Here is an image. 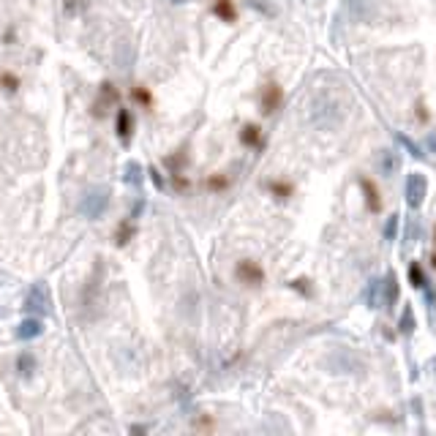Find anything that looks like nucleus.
<instances>
[{
  "label": "nucleus",
  "mask_w": 436,
  "mask_h": 436,
  "mask_svg": "<svg viewBox=\"0 0 436 436\" xmlns=\"http://www.w3.org/2000/svg\"><path fill=\"white\" fill-rule=\"evenodd\" d=\"M25 311H27V316H39V319L52 313V294H49V287H46L44 281H36V284L27 289Z\"/></svg>",
  "instance_id": "obj_1"
},
{
  "label": "nucleus",
  "mask_w": 436,
  "mask_h": 436,
  "mask_svg": "<svg viewBox=\"0 0 436 436\" xmlns=\"http://www.w3.org/2000/svg\"><path fill=\"white\" fill-rule=\"evenodd\" d=\"M109 208V191L101 186H93L87 188L82 194V199H80V213H82L85 218H90V221H96V218H101Z\"/></svg>",
  "instance_id": "obj_2"
},
{
  "label": "nucleus",
  "mask_w": 436,
  "mask_h": 436,
  "mask_svg": "<svg viewBox=\"0 0 436 436\" xmlns=\"http://www.w3.org/2000/svg\"><path fill=\"white\" fill-rule=\"evenodd\" d=\"M404 197H406V205L412 210H420L425 197H428V177L423 172H412L406 175V183H404Z\"/></svg>",
  "instance_id": "obj_3"
},
{
  "label": "nucleus",
  "mask_w": 436,
  "mask_h": 436,
  "mask_svg": "<svg viewBox=\"0 0 436 436\" xmlns=\"http://www.w3.org/2000/svg\"><path fill=\"white\" fill-rule=\"evenodd\" d=\"M235 275H237V278H240V284H246V287H262V284H265V270H262L256 262H251V259L237 262Z\"/></svg>",
  "instance_id": "obj_4"
},
{
  "label": "nucleus",
  "mask_w": 436,
  "mask_h": 436,
  "mask_svg": "<svg viewBox=\"0 0 436 436\" xmlns=\"http://www.w3.org/2000/svg\"><path fill=\"white\" fill-rule=\"evenodd\" d=\"M284 101V90H281V85L275 82H268L262 87V96H259V106H262V112L265 115H273L278 106Z\"/></svg>",
  "instance_id": "obj_5"
},
{
  "label": "nucleus",
  "mask_w": 436,
  "mask_h": 436,
  "mask_svg": "<svg viewBox=\"0 0 436 436\" xmlns=\"http://www.w3.org/2000/svg\"><path fill=\"white\" fill-rule=\"evenodd\" d=\"M401 297V284H398V275L395 270H387L382 278V309H393Z\"/></svg>",
  "instance_id": "obj_6"
},
{
  "label": "nucleus",
  "mask_w": 436,
  "mask_h": 436,
  "mask_svg": "<svg viewBox=\"0 0 436 436\" xmlns=\"http://www.w3.org/2000/svg\"><path fill=\"white\" fill-rule=\"evenodd\" d=\"M360 183V191H363V199H366V208L371 210V213H382L385 208V202H382V194H379V186H376L371 177H360L357 180Z\"/></svg>",
  "instance_id": "obj_7"
},
{
  "label": "nucleus",
  "mask_w": 436,
  "mask_h": 436,
  "mask_svg": "<svg viewBox=\"0 0 436 436\" xmlns=\"http://www.w3.org/2000/svg\"><path fill=\"white\" fill-rule=\"evenodd\" d=\"M42 332H44V322L39 316H25L20 325H17L14 335H17V341H33V338H39Z\"/></svg>",
  "instance_id": "obj_8"
},
{
  "label": "nucleus",
  "mask_w": 436,
  "mask_h": 436,
  "mask_svg": "<svg viewBox=\"0 0 436 436\" xmlns=\"http://www.w3.org/2000/svg\"><path fill=\"white\" fill-rule=\"evenodd\" d=\"M363 303L376 311V309H382V278H371L368 284H366V289H363Z\"/></svg>",
  "instance_id": "obj_9"
},
{
  "label": "nucleus",
  "mask_w": 436,
  "mask_h": 436,
  "mask_svg": "<svg viewBox=\"0 0 436 436\" xmlns=\"http://www.w3.org/2000/svg\"><path fill=\"white\" fill-rule=\"evenodd\" d=\"M145 180V169L139 161H125L123 166V183H128L131 188H139Z\"/></svg>",
  "instance_id": "obj_10"
},
{
  "label": "nucleus",
  "mask_w": 436,
  "mask_h": 436,
  "mask_svg": "<svg viewBox=\"0 0 436 436\" xmlns=\"http://www.w3.org/2000/svg\"><path fill=\"white\" fill-rule=\"evenodd\" d=\"M131 134H134V118H131V112L128 109H118V137H120L123 145L131 142Z\"/></svg>",
  "instance_id": "obj_11"
},
{
  "label": "nucleus",
  "mask_w": 436,
  "mask_h": 436,
  "mask_svg": "<svg viewBox=\"0 0 436 436\" xmlns=\"http://www.w3.org/2000/svg\"><path fill=\"white\" fill-rule=\"evenodd\" d=\"M213 14L224 22H235L237 20V8L232 0H213Z\"/></svg>",
  "instance_id": "obj_12"
},
{
  "label": "nucleus",
  "mask_w": 436,
  "mask_h": 436,
  "mask_svg": "<svg viewBox=\"0 0 436 436\" xmlns=\"http://www.w3.org/2000/svg\"><path fill=\"white\" fill-rule=\"evenodd\" d=\"M417 322H415V309L412 306H404L401 309V316H398V332L401 335H409V332H415Z\"/></svg>",
  "instance_id": "obj_13"
},
{
  "label": "nucleus",
  "mask_w": 436,
  "mask_h": 436,
  "mask_svg": "<svg viewBox=\"0 0 436 436\" xmlns=\"http://www.w3.org/2000/svg\"><path fill=\"white\" fill-rule=\"evenodd\" d=\"M240 142L246 147H262V131H259V125H243V131H240Z\"/></svg>",
  "instance_id": "obj_14"
},
{
  "label": "nucleus",
  "mask_w": 436,
  "mask_h": 436,
  "mask_svg": "<svg viewBox=\"0 0 436 436\" xmlns=\"http://www.w3.org/2000/svg\"><path fill=\"white\" fill-rule=\"evenodd\" d=\"M406 278H409V284L415 287V289H423L425 284H428V278H425V270H423V265L420 262H409V268H406Z\"/></svg>",
  "instance_id": "obj_15"
},
{
  "label": "nucleus",
  "mask_w": 436,
  "mask_h": 436,
  "mask_svg": "<svg viewBox=\"0 0 436 436\" xmlns=\"http://www.w3.org/2000/svg\"><path fill=\"white\" fill-rule=\"evenodd\" d=\"M395 139H398V145L404 147L409 156H415L417 161H423V158H425V150H423V145H417L415 139H409L406 134H401V131H398V134H395Z\"/></svg>",
  "instance_id": "obj_16"
},
{
  "label": "nucleus",
  "mask_w": 436,
  "mask_h": 436,
  "mask_svg": "<svg viewBox=\"0 0 436 436\" xmlns=\"http://www.w3.org/2000/svg\"><path fill=\"white\" fill-rule=\"evenodd\" d=\"M398 227H401V216H398V213L387 216V221H385V227H382V237H385V243H393L395 237H398Z\"/></svg>",
  "instance_id": "obj_17"
},
{
  "label": "nucleus",
  "mask_w": 436,
  "mask_h": 436,
  "mask_svg": "<svg viewBox=\"0 0 436 436\" xmlns=\"http://www.w3.org/2000/svg\"><path fill=\"white\" fill-rule=\"evenodd\" d=\"M134 232H137V221L128 218V221H123V224L118 227V232H115V243H118V246H125V243L134 237Z\"/></svg>",
  "instance_id": "obj_18"
},
{
  "label": "nucleus",
  "mask_w": 436,
  "mask_h": 436,
  "mask_svg": "<svg viewBox=\"0 0 436 436\" xmlns=\"http://www.w3.org/2000/svg\"><path fill=\"white\" fill-rule=\"evenodd\" d=\"M395 169H401V153L398 150H385V156H382V172L385 175H393Z\"/></svg>",
  "instance_id": "obj_19"
},
{
  "label": "nucleus",
  "mask_w": 436,
  "mask_h": 436,
  "mask_svg": "<svg viewBox=\"0 0 436 436\" xmlns=\"http://www.w3.org/2000/svg\"><path fill=\"white\" fill-rule=\"evenodd\" d=\"M101 99H99V104H96V112H101L104 115V106H109V104H115L118 101V90H115V85H109V82H104L101 85Z\"/></svg>",
  "instance_id": "obj_20"
},
{
  "label": "nucleus",
  "mask_w": 436,
  "mask_h": 436,
  "mask_svg": "<svg viewBox=\"0 0 436 436\" xmlns=\"http://www.w3.org/2000/svg\"><path fill=\"white\" fill-rule=\"evenodd\" d=\"M268 188H270V194L273 197H278V199H289L292 197V183H284V180H270L268 183Z\"/></svg>",
  "instance_id": "obj_21"
},
{
  "label": "nucleus",
  "mask_w": 436,
  "mask_h": 436,
  "mask_svg": "<svg viewBox=\"0 0 436 436\" xmlns=\"http://www.w3.org/2000/svg\"><path fill=\"white\" fill-rule=\"evenodd\" d=\"M33 371H36V357H33V354H27V352L20 354V374L27 379Z\"/></svg>",
  "instance_id": "obj_22"
},
{
  "label": "nucleus",
  "mask_w": 436,
  "mask_h": 436,
  "mask_svg": "<svg viewBox=\"0 0 436 436\" xmlns=\"http://www.w3.org/2000/svg\"><path fill=\"white\" fill-rule=\"evenodd\" d=\"M289 287H292V289H294V292H300V294H306V297H311V294H313L311 284H309L306 278H294V281H292Z\"/></svg>",
  "instance_id": "obj_23"
},
{
  "label": "nucleus",
  "mask_w": 436,
  "mask_h": 436,
  "mask_svg": "<svg viewBox=\"0 0 436 436\" xmlns=\"http://www.w3.org/2000/svg\"><path fill=\"white\" fill-rule=\"evenodd\" d=\"M227 186H229L227 175H213V177L208 180V188H210V191H224Z\"/></svg>",
  "instance_id": "obj_24"
},
{
  "label": "nucleus",
  "mask_w": 436,
  "mask_h": 436,
  "mask_svg": "<svg viewBox=\"0 0 436 436\" xmlns=\"http://www.w3.org/2000/svg\"><path fill=\"white\" fill-rule=\"evenodd\" d=\"M147 175H150V180H153V186L158 188V191H164V188H166V183H164V175H161V172H158L156 166H150V169H147Z\"/></svg>",
  "instance_id": "obj_25"
},
{
  "label": "nucleus",
  "mask_w": 436,
  "mask_h": 436,
  "mask_svg": "<svg viewBox=\"0 0 436 436\" xmlns=\"http://www.w3.org/2000/svg\"><path fill=\"white\" fill-rule=\"evenodd\" d=\"M0 85H3V87H6L8 93H11V90H17V85H20V80H17L14 74H0Z\"/></svg>",
  "instance_id": "obj_26"
},
{
  "label": "nucleus",
  "mask_w": 436,
  "mask_h": 436,
  "mask_svg": "<svg viewBox=\"0 0 436 436\" xmlns=\"http://www.w3.org/2000/svg\"><path fill=\"white\" fill-rule=\"evenodd\" d=\"M134 99H137L139 104H145V106H150V104H153V99H150V93H147V90H142V87H134Z\"/></svg>",
  "instance_id": "obj_27"
},
{
  "label": "nucleus",
  "mask_w": 436,
  "mask_h": 436,
  "mask_svg": "<svg viewBox=\"0 0 436 436\" xmlns=\"http://www.w3.org/2000/svg\"><path fill=\"white\" fill-rule=\"evenodd\" d=\"M166 164L172 166V172H180V166H183V153H177V156H172Z\"/></svg>",
  "instance_id": "obj_28"
},
{
  "label": "nucleus",
  "mask_w": 436,
  "mask_h": 436,
  "mask_svg": "<svg viewBox=\"0 0 436 436\" xmlns=\"http://www.w3.org/2000/svg\"><path fill=\"white\" fill-rule=\"evenodd\" d=\"M175 186H177V188H188L191 183H188V180H183V177H180V175L175 172Z\"/></svg>",
  "instance_id": "obj_29"
},
{
  "label": "nucleus",
  "mask_w": 436,
  "mask_h": 436,
  "mask_svg": "<svg viewBox=\"0 0 436 436\" xmlns=\"http://www.w3.org/2000/svg\"><path fill=\"white\" fill-rule=\"evenodd\" d=\"M425 147H428V150H431V153H436V134H431V137H428V139H425Z\"/></svg>",
  "instance_id": "obj_30"
},
{
  "label": "nucleus",
  "mask_w": 436,
  "mask_h": 436,
  "mask_svg": "<svg viewBox=\"0 0 436 436\" xmlns=\"http://www.w3.org/2000/svg\"><path fill=\"white\" fill-rule=\"evenodd\" d=\"M145 425H131V434H145Z\"/></svg>",
  "instance_id": "obj_31"
},
{
  "label": "nucleus",
  "mask_w": 436,
  "mask_h": 436,
  "mask_svg": "<svg viewBox=\"0 0 436 436\" xmlns=\"http://www.w3.org/2000/svg\"><path fill=\"white\" fill-rule=\"evenodd\" d=\"M169 3H175V6H180V3H188V0H169Z\"/></svg>",
  "instance_id": "obj_32"
},
{
  "label": "nucleus",
  "mask_w": 436,
  "mask_h": 436,
  "mask_svg": "<svg viewBox=\"0 0 436 436\" xmlns=\"http://www.w3.org/2000/svg\"><path fill=\"white\" fill-rule=\"evenodd\" d=\"M431 268H434V270H436V254H434V256H431Z\"/></svg>",
  "instance_id": "obj_33"
},
{
  "label": "nucleus",
  "mask_w": 436,
  "mask_h": 436,
  "mask_svg": "<svg viewBox=\"0 0 436 436\" xmlns=\"http://www.w3.org/2000/svg\"><path fill=\"white\" fill-rule=\"evenodd\" d=\"M434 240H436V229H434Z\"/></svg>",
  "instance_id": "obj_34"
}]
</instances>
